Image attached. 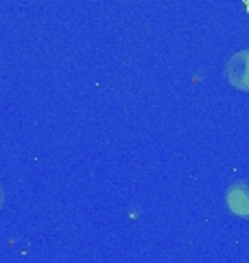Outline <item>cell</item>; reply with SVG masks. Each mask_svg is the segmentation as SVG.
<instances>
[{
  "label": "cell",
  "instance_id": "1",
  "mask_svg": "<svg viewBox=\"0 0 249 263\" xmlns=\"http://www.w3.org/2000/svg\"><path fill=\"white\" fill-rule=\"evenodd\" d=\"M225 77L234 88L249 90V51H238L225 64Z\"/></svg>",
  "mask_w": 249,
  "mask_h": 263
},
{
  "label": "cell",
  "instance_id": "2",
  "mask_svg": "<svg viewBox=\"0 0 249 263\" xmlns=\"http://www.w3.org/2000/svg\"><path fill=\"white\" fill-rule=\"evenodd\" d=\"M230 211L238 217H249V182H234L225 193Z\"/></svg>",
  "mask_w": 249,
  "mask_h": 263
},
{
  "label": "cell",
  "instance_id": "3",
  "mask_svg": "<svg viewBox=\"0 0 249 263\" xmlns=\"http://www.w3.org/2000/svg\"><path fill=\"white\" fill-rule=\"evenodd\" d=\"M0 204H3V191H0Z\"/></svg>",
  "mask_w": 249,
  "mask_h": 263
}]
</instances>
